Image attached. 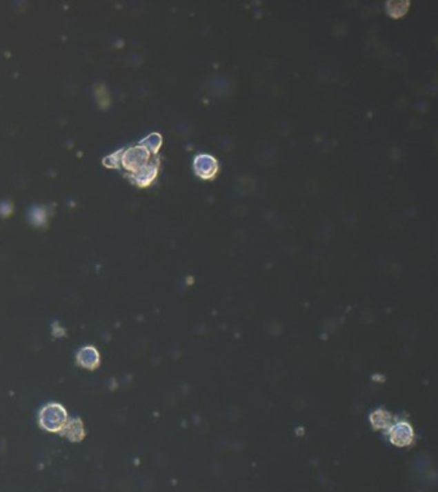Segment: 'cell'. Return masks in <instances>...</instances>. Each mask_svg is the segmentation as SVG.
I'll return each mask as SVG.
<instances>
[{"label":"cell","mask_w":438,"mask_h":492,"mask_svg":"<svg viewBox=\"0 0 438 492\" xmlns=\"http://www.w3.org/2000/svg\"><path fill=\"white\" fill-rule=\"evenodd\" d=\"M67 422H68L67 411L61 404H46L39 414V423L41 429L48 432H53V433L62 432Z\"/></svg>","instance_id":"1"},{"label":"cell","mask_w":438,"mask_h":492,"mask_svg":"<svg viewBox=\"0 0 438 492\" xmlns=\"http://www.w3.org/2000/svg\"><path fill=\"white\" fill-rule=\"evenodd\" d=\"M412 439V431L410 426H408L406 423H400L396 424L394 429L391 430V440L396 445H408L410 444Z\"/></svg>","instance_id":"2"},{"label":"cell","mask_w":438,"mask_h":492,"mask_svg":"<svg viewBox=\"0 0 438 492\" xmlns=\"http://www.w3.org/2000/svg\"><path fill=\"white\" fill-rule=\"evenodd\" d=\"M77 363L80 364L81 367L86 368V369H94V368L98 367V351L90 346L81 349L77 354Z\"/></svg>","instance_id":"3"},{"label":"cell","mask_w":438,"mask_h":492,"mask_svg":"<svg viewBox=\"0 0 438 492\" xmlns=\"http://www.w3.org/2000/svg\"><path fill=\"white\" fill-rule=\"evenodd\" d=\"M61 433L71 441H81L85 436L82 422L80 420H71L67 422Z\"/></svg>","instance_id":"4"}]
</instances>
